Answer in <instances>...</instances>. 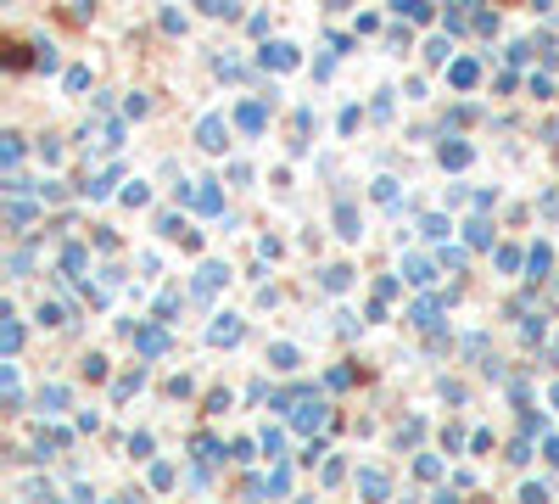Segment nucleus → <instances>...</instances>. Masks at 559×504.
Masks as SVG:
<instances>
[{"label":"nucleus","mask_w":559,"mask_h":504,"mask_svg":"<svg viewBox=\"0 0 559 504\" xmlns=\"http://www.w3.org/2000/svg\"><path fill=\"white\" fill-rule=\"evenodd\" d=\"M201 146H212V151H219V146H224V129H219V123H212V118L201 123Z\"/></svg>","instance_id":"obj_1"},{"label":"nucleus","mask_w":559,"mask_h":504,"mask_svg":"<svg viewBox=\"0 0 559 504\" xmlns=\"http://www.w3.org/2000/svg\"><path fill=\"white\" fill-rule=\"evenodd\" d=\"M319 420H325V409H319V403H308L303 414H296V426H319Z\"/></svg>","instance_id":"obj_2"}]
</instances>
